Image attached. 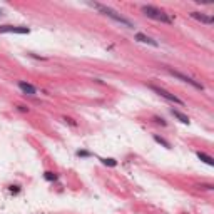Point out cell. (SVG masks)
<instances>
[{
  "label": "cell",
  "instance_id": "cell-1",
  "mask_svg": "<svg viewBox=\"0 0 214 214\" xmlns=\"http://www.w3.org/2000/svg\"><path fill=\"white\" fill-rule=\"evenodd\" d=\"M94 9H97L99 12L102 13V15H105V17H109V19H112L114 22H117V24H120V25H124V27H127V28H134V22H131L129 19H126L124 15H120L117 10H114L112 7H109V5H104V3H90Z\"/></svg>",
  "mask_w": 214,
  "mask_h": 214
},
{
  "label": "cell",
  "instance_id": "cell-2",
  "mask_svg": "<svg viewBox=\"0 0 214 214\" xmlns=\"http://www.w3.org/2000/svg\"><path fill=\"white\" fill-rule=\"evenodd\" d=\"M141 12L144 13L146 17L152 19V20H159V22H164V24H172V19H171L164 10H160V9H157V7H154V5H142Z\"/></svg>",
  "mask_w": 214,
  "mask_h": 214
},
{
  "label": "cell",
  "instance_id": "cell-3",
  "mask_svg": "<svg viewBox=\"0 0 214 214\" xmlns=\"http://www.w3.org/2000/svg\"><path fill=\"white\" fill-rule=\"evenodd\" d=\"M151 90H154L156 94H159L160 97H164L166 101H169V102H174V104H177V105H184V101H181L177 95H174V94H171V92H167L166 89H162V87H157V85H154V84H149L147 85Z\"/></svg>",
  "mask_w": 214,
  "mask_h": 214
},
{
  "label": "cell",
  "instance_id": "cell-4",
  "mask_svg": "<svg viewBox=\"0 0 214 214\" xmlns=\"http://www.w3.org/2000/svg\"><path fill=\"white\" fill-rule=\"evenodd\" d=\"M166 69H167V72H169L171 76H174V77H176V79H179V80L186 82V84H189V85H192V87H194V89H197V90H204V85H202L201 82L194 80V79H192V77H189V76H184V74L177 72V70L171 69V67H166Z\"/></svg>",
  "mask_w": 214,
  "mask_h": 214
},
{
  "label": "cell",
  "instance_id": "cell-5",
  "mask_svg": "<svg viewBox=\"0 0 214 214\" xmlns=\"http://www.w3.org/2000/svg\"><path fill=\"white\" fill-rule=\"evenodd\" d=\"M0 34H30L25 25H0Z\"/></svg>",
  "mask_w": 214,
  "mask_h": 214
},
{
  "label": "cell",
  "instance_id": "cell-6",
  "mask_svg": "<svg viewBox=\"0 0 214 214\" xmlns=\"http://www.w3.org/2000/svg\"><path fill=\"white\" fill-rule=\"evenodd\" d=\"M191 17L196 20H199L201 24H206V25H211V24L214 22V19L211 15H208V13L204 12H191Z\"/></svg>",
  "mask_w": 214,
  "mask_h": 214
},
{
  "label": "cell",
  "instance_id": "cell-7",
  "mask_svg": "<svg viewBox=\"0 0 214 214\" xmlns=\"http://www.w3.org/2000/svg\"><path fill=\"white\" fill-rule=\"evenodd\" d=\"M134 39H135L137 42H142V44H149V45H152V47H159V42H157V40H154L152 37H149V35L142 34V32L135 34V35H134Z\"/></svg>",
  "mask_w": 214,
  "mask_h": 214
},
{
  "label": "cell",
  "instance_id": "cell-8",
  "mask_svg": "<svg viewBox=\"0 0 214 214\" xmlns=\"http://www.w3.org/2000/svg\"><path fill=\"white\" fill-rule=\"evenodd\" d=\"M19 87H20V90H22L24 94H27V95H35L37 94V89H35L32 84L25 82V80H19Z\"/></svg>",
  "mask_w": 214,
  "mask_h": 214
},
{
  "label": "cell",
  "instance_id": "cell-9",
  "mask_svg": "<svg viewBox=\"0 0 214 214\" xmlns=\"http://www.w3.org/2000/svg\"><path fill=\"white\" fill-rule=\"evenodd\" d=\"M171 114H172V116L176 117V119L179 120V122H183V124H189V122H191L186 114H183L181 110H177V109H171Z\"/></svg>",
  "mask_w": 214,
  "mask_h": 214
},
{
  "label": "cell",
  "instance_id": "cell-10",
  "mask_svg": "<svg viewBox=\"0 0 214 214\" xmlns=\"http://www.w3.org/2000/svg\"><path fill=\"white\" fill-rule=\"evenodd\" d=\"M196 156H197V159H201L204 164H208V166H214V159L211 157V156H208L206 152L197 151V152H196Z\"/></svg>",
  "mask_w": 214,
  "mask_h": 214
},
{
  "label": "cell",
  "instance_id": "cell-11",
  "mask_svg": "<svg viewBox=\"0 0 214 214\" xmlns=\"http://www.w3.org/2000/svg\"><path fill=\"white\" fill-rule=\"evenodd\" d=\"M152 137H154V141L157 142V144H160L162 147H166V149H171V142H169V141H166L164 137H160L159 134H152Z\"/></svg>",
  "mask_w": 214,
  "mask_h": 214
},
{
  "label": "cell",
  "instance_id": "cell-12",
  "mask_svg": "<svg viewBox=\"0 0 214 214\" xmlns=\"http://www.w3.org/2000/svg\"><path fill=\"white\" fill-rule=\"evenodd\" d=\"M44 179L49 181V183H57V181H59V176H57L55 172H52V171H45V172H44Z\"/></svg>",
  "mask_w": 214,
  "mask_h": 214
},
{
  "label": "cell",
  "instance_id": "cell-13",
  "mask_svg": "<svg viewBox=\"0 0 214 214\" xmlns=\"http://www.w3.org/2000/svg\"><path fill=\"white\" fill-rule=\"evenodd\" d=\"M101 159V162L104 164V166H109V167H116L117 166V160L112 159V157H99Z\"/></svg>",
  "mask_w": 214,
  "mask_h": 214
},
{
  "label": "cell",
  "instance_id": "cell-14",
  "mask_svg": "<svg viewBox=\"0 0 214 214\" xmlns=\"http://www.w3.org/2000/svg\"><path fill=\"white\" fill-rule=\"evenodd\" d=\"M76 156L77 157H92V152H89V151H85V149H79V151H76Z\"/></svg>",
  "mask_w": 214,
  "mask_h": 214
},
{
  "label": "cell",
  "instance_id": "cell-15",
  "mask_svg": "<svg viewBox=\"0 0 214 214\" xmlns=\"http://www.w3.org/2000/svg\"><path fill=\"white\" fill-rule=\"evenodd\" d=\"M152 119H154V122H156V124H159V126H162V127H166V126H167V122H166V119H164V117L154 116Z\"/></svg>",
  "mask_w": 214,
  "mask_h": 214
},
{
  "label": "cell",
  "instance_id": "cell-16",
  "mask_svg": "<svg viewBox=\"0 0 214 214\" xmlns=\"http://www.w3.org/2000/svg\"><path fill=\"white\" fill-rule=\"evenodd\" d=\"M9 191L12 192V194H19V192H20V186H19V184H15V186L12 184V186H9Z\"/></svg>",
  "mask_w": 214,
  "mask_h": 214
},
{
  "label": "cell",
  "instance_id": "cell-17",
  "mask_svg": "<svg viewBox=\"0 0 214 214\" xmlns=\"http://www.w3.org/2000/svg\"><path fill=\"white\" fill-rule=\"evenodd\" d=\"M197 187H199V189H209V191H211V189H212V184H199Z\"/></svg>",
  "mask_w": 214,
  "mask_h": 214
},
{
  "label": "cell",
  "instance_id": "cell-18",
  "mask_svg": "<svg viewBox=\"0 0 214 214\" xmlns=\"http://www.w3.org/2000/svg\"><path fill=\"white\" fill-rule=\"evenodd\" d=\"M19 110H22V112H28V107H25V105H19Z\"/></svg>",
  "mask_w": 214,
  "mask_h": 214
},
{
  "label": "cell",
  "instance_id": "cell-19",
  "mask_svg": "<svg viewBox=\"0 0 214 214\" xmlns=\"http://www.w3.org/2000/svg\"><path fill=\"white\" fill-rule=\"evenodd\" d=\"M0 15H3V13H2V9H0Z\"/></svg>",
  "mask_w": 214,
  "mask_h": 214
}]
</instances>
